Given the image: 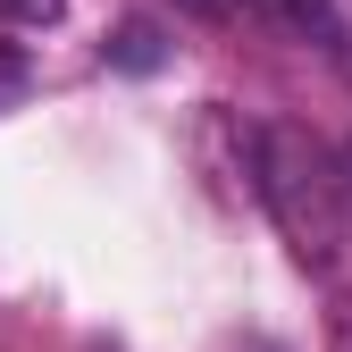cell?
<instances>
[{"label":"cell","instance_id":"cell-1","mask_svg":"<svg viewBox=\"0 0 352 352\" xmlns=\"http://www.w3.org/2000/svg\"><path fill=\"white\" fill-rule=\"evenodd\" d=\"M252 185L269 201V218L285 227V243L311 269H327L336 243H344V176H336V160L302 126H260L252 135Z\"/></svg>","mask_w":352,"mask_h":352},{"label":"cell","instance_id":"cell-2","mask_svg":"<svg viewBox=\"0 0 352 352\" xmlns=\"http://www.w3.org/2000/svg\"><path fill=\"white\" fill-rule=\"evenodd\" d=\"M227 17L260 25L269 42H311V51H344V9H336V0H227Z\"/></svg>","mask_w":352,"mask_h":352},{"label":"cell","instance_id":"cell-3","mask_svg":"<svg viewBox=\"0 0 352 352\" xmlns=\"http://www.w3.org/2000/svg\"><path fill=\"white\" fill-rule=\"evenodd\" d=\"M101 59H109L118 76H160V67H168V25H160V17H118L109 42H101Z\"/></svg>","mask_w":352,"mask_h":352},{"label":"cell","instance_id":"cell-4","mask_svg":"<svg viewBox=\"0 0 352 352\" xmlns=\"http://www.w3.org/2000/svg\"><path fill=\"white\" fill-rule=\"evenodd\" d=\"M59 17H67V0H0V34H9V25H34L42 34V25H59Z\"/></svg>","mask_w":352,"mask_h":352},{"label":"cell","instance_id":"cell-5","mask_svg":"<svg viewBox=\"0 0 352 352\" xmlns=\"http://www.w3.org/2000/svg\"><path fill=\"white\" fill-rule=\"evenodd\" d=\"M25 84H34V67H25V51H17L9 34H0V109H9V101H25Z\"/></svg>","mask_w":352,"mask_h":352},{"label":"cell","instance_id":"cell-6","mask_svg":"<svg viewBox=\"0 0 352 352\" xmlns=\"http://www.w3.org/2000/svg\"><path fill=\"white\" fill-rule=\"evenodd\" d=\"M327 352H352V294L327 302Z\"/></svg>","mask_w":352,"mask_h":352},{"label":"cell","instance_id":"cell-7","mask_svg":"<svg viewBox=\"0 0 352 352\" xmlns=\"http://www.w3.org/2000/svg\"><path fill=\"white\" fill-rule=\"evenodd\" d=\"M218 352H285V344H277V336H260V327H243V336H227Z\"/></svg>","mask_w":352,"mask_h":352},{"label":"cell","instance_id":"cell-8","mask_svg":"<svg viewBox=\"0 0 352 352\" xmlns=\"http://www.w3.org/2000/svg\"><path fill=\"white\" fill-rule=\"evenodd\" d=\"M185 9H193V17H227V0H185Z\"/></svg>","mask_w":352,"mask_h":352}]
</instances>
